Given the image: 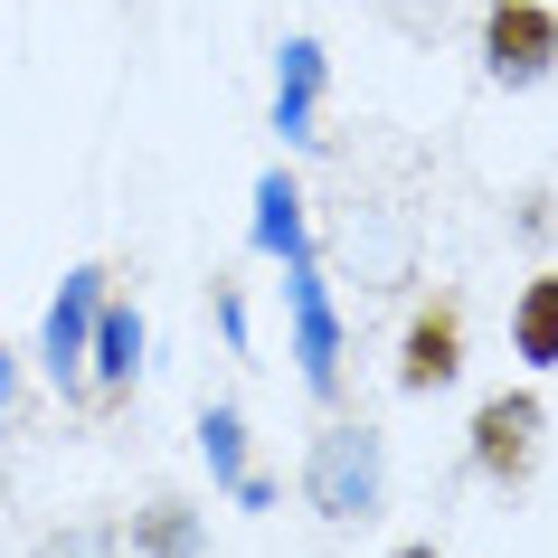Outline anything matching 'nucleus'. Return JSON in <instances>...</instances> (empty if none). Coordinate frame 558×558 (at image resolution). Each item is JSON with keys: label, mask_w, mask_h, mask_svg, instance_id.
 <instances>
[{"label": "nucleus", "mask_w": 558, "mask_h": 558, "mask_svg": "<svg viewBox=\"0 0 558 558\" xmlns=\"http://www.w3.org/2000/svg\"><path fill=\"white\" fill-rule=\"evenodd\" d=\"M133 379H143V303H114V294H105V313H95V341H86V388L123 398Z\"/></svg>", "instance_id": "1a4fd4ad"}, {"label": "nucleus", "mask_w": 558, "mask_h": 558, "mask_svg": "<svg viewBox=\"0 0 558 558\" xmlns=\"http://www.w3.org/2000/svg\"><path fill=\"white\" fill-rule=\"evenodd\" d=\"M388 558H445V549H436V539H398Z\"/></svg>", "instance_id": "dca6fc26"}, {"label": "nucleus", "mask_w": 558, "mask_h": 558, "mask_svg": "<svg viewBox=\"0 0 558 558\" xmlns=\"http://www.w3.org/2000/svg\"><path fill=\"white\" fill-rule=\"evenodd\" d=\"M303 501L323 521H379L388 501V436L369 416H331L323 436L303 445Z\"/></svg>", "instance_id": "f257e3e1"}, {"label": "nucleus", "mask_w": 558, "mask_h": 558, "mask_svg": "<svg viewBox=\"0 0 558 558\" xmlns=\"http://www.w3.org/2000/svg\"><path fill=\"white\" fill-rule=\"evenodd\" d=\"M29 558H123V530L114 521H58Z\"/></svg>", "instance_id": "ddd939ff"}, {"label": "nucleus", "mask_w": 558, "mask_h": 558, "mask_svg": "<svg viewBox=\"0 0 558 558\" xmlns=\"http://www.w3.org/2000/svg\"><path fill=\"white\" fill-rule=\"evenodd\" d=\"M511 360L549 379L558 369V265H539L521 294H511Z\"/></svg>", "instance_id": "9b49d317"}, {"label": "nucleus", "mask_w": 558, "mask_h": 558, "mask_svg": "<svg viewBox=\"0 0 558 558\" xmlns=\"http://www.w3.org/2000/svg\"><path fill=\"white\" fill-rule=\"evenodd\" d=\"M483 76L511 86V95L558 76V10L549 0H493L483 10Z\"/></svg>", "instance_id": "7ed1b4c3"}, {"label": "nucleus", "mask_w": 558, "mask_h": 558, "mask_svg": "<svg viewBox=\"0 0 558 558\" xmlns=\"http://www.w3.org/2000/svg\"><path fill=\"white\" fill-rule=\"evenodd\" d=\"M199 454H208V483L218 493H236V473H246V416L218 398V408H199Z\"/></svg>", "instance_id": "f8f14e48"}, {"label": "nucleus", "mask_w": 558, "mask_h": 558, "mask_svg": "<svg viewBox=\"0 0 558 558\" xmlns=\"http://www.w3.org/2000/svg\"><path fill=\"white\" fill-rule=\"evenodd\" d=\"M256 256H275V265H294V256H313V218H303V180L294 171H265L256 180Z\"/></svg>", "instance_id": "9d476101"}, {"label": "nucleus", "mask_w": 558, "mask_h": 558, "mask_svg": "<svg viewBox=\"0 0 558 558\" xmlns=\"http://www.w3.org/2000/svg\"><path fill=\"white\" fill-rule=\"evenodd\" d=\"M323 76H331L323 38H284V48H275V133H284V143H323V133H313Z\"/></svg>", "instance_id": "0eeeda50"}, {"label": "nucleus", "mask_w": 558, "mask_h": 558, "mask_svg": "<svg viewBox=\"0 0 558 558\" xmlns=\"http://www.w3.org/2000/svg\"><path fill=\"white\" fill-rule=\"evenodd\" d=\"M20 416V369H10V351H0V426Z\"/></svg>", "instance_id": "2eb2a0df"}, {"label": "nucleus", "mask_w": 558, "mask_h": 558, "mask_svg": "<svg viewBox=\"0 0 558 558\" xmlns=\"http://www.w3.org/2000/svg\"><path fill=\"white\" fill-rule=\"evenodd\" d=\"M464 454H473L483 483L521 493L530 473H539V454H549V408H539V388H493V398L473 408V426H464Z\"/></svg>", "instance_id": "f03ea898"}, {"label": "nucleus", "mask_w": 558, "mask_h": 558, "mask_svg": "<svg viewBox=\"0 0 558 558\" xmlns=\"http://www.w3.org/2000/svg\"><path fill=\"white\" fill-rule=\"evenodd\" d=\"M95 313H105V265H66L58 294H48V313H38V369H48V388H86V341H95Z\"/></svg>", "instance_id": "20e7f679"}, {"label": "nucleus", "mask_w": 558, "mask_h": 558, "mask_svg": "<svg viewBox=\"0 0 558 558\" xmlns=\"http://www.w3.org/2000/svg\"><path fill=\"white\" fill-rule=\"evenodd\" d=\"M454 379H464V313L454 303H416L408 341H398V388L408 398H436Z\"/></svg>", "instance_id": "423d86ee"}, {"label": "nucleus", "mask_w": 558, "mask_h": 558, "mask_svg": "<svg viewBox=\"0 0 558 558\" xmlns=\"http://www.w3.org/2000/svg\"><path fill=\"white\" fill-rule=\"evenodd\" d=\"M218 331H228V351H246V294L218 284Z\"/></svg>", "instance_id": "4468645a"}, {"label": "nucleus", "mask_w": 558, "mask_h": 558, "mask_svg": "<svg viewBox=\"0 0 558 558\" xmlns=\"http://www.w3.org/2000/svg\"><path fill=\"white\" fill-rule=\"evenodd\" d=\"M284 313H294V369L313 398H341V313H331V284L323 265L294 256L284 265Z\"/></svg>", "instance_id": "39448f33"}, {"label": "nucleus", "mask_w": 558, "mask_h": 558, "mask_svg": "<svg viewBox=\"0 0 558 558\" xmlns=\"http://www.w3.org/2000/svg\"><path fill=\"white\" fill-rule=\"evenodd\" d=\"M123 558H208V511L180 493H151L123 521Z\"/></svg>", "instance_id": "6e6552de"}]
</instances>
